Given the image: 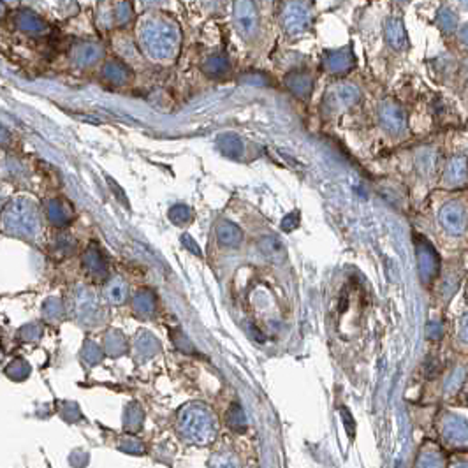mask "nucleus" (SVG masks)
Returning <instances> with one entry per match:
<instances>
[{"instance_id": "f257e3e1", "label": "nucleus", "mask_w": 468, "mask_h": 468, "mask_svg": "<svg viewBox=\"0 0 468 468\" xmlns=\"http://www.w3.org/2000/svg\"><path fill=\"white\" fill-rule=\"evenodd\" d=\"M178 431L190 444H208L215 437L213 414L201 403L185 405L178 414Z\"/></svg>"}, {"instance_id": "f03ea898", "label": "nucleus", "mask_w": 468, "mask_h": 468, "mask_svg": "<svg viewBox=\"0 0 468 468\" xmlns=\"http://www.w3.org/2000/svg\"><path fill=\"white\" fill-rule=\"evenodd\" d=\"M141 39L150 57L155 58L171 57L178 48L177 30L162 20H150L148 23H145Z\"/></svg>"}, {"instance_id": "7ed1b4c3", "label": "nucleus", "mask_w": 468, "mask_h": 468, "mask_svg": "<svg viewBox=\"0 0 468 468\" xmlns=\"http://www.w3.org/2000/svg\"><path fill=\"white\" fill-rule=\"evenodd\" d=\"M4 228L20 236H34L39 231V218L34 204L21 199L11 203L4 213Z\"/></svg>"}, {"instance_id": "20e7f679", "label": "nucleus", "mask_w": 468, "mask_h": 468, "mask_svg": "<svg viewBox=\"0 0 468 468\" xmlns=\"http://www.w3.org/2000/svg\"><path fill=\"white\" fill-rule=\"evenodd\" d=\"M312 23V6L308 2H287L282 13V25L289 34H303Z\"/></svg>"}, {"instance_id": "39448f33", "label": "nucleus", "mask_w": 468, "mask_h": 468, "mask_svg": "<svg viewBox=\"0 0 468 468\" xmlns=\"http://www.w3.org/2000/svg\"><path fill=\"white\" fill-rule=\"evenodd\" d=\"M438 218H440L442 228L445 229L449 234H463L467 229V213L465 208L462 206L456 201H449L445 203L444 206L440 208V213H438Z\"/></svg>"}, {"instance_id": "423d86ee", "label": "nucleus", "mask_w": 468, "mask_h": 468, "mask_svg": "<svg viewBox=\"0 0 468 468\" xmlns=\"http://www.w3.org/2000/svg\"><path fill=\"white\" fill-rule=\"evenodd\" d=\"M379 116L380 123H382V127L387 133L401 134L407 129V115H405V111L396 102L386 101L384 104H380Z\"/></svg>"}, {"instance_id": "0eeeda50", "label": "nucleus", "mask_w": 468, "mask_h": 468, "mask_svg": "<svg viewBox=\"0 0 468 468\" xmlns=\"http://www.w3.org/2000/svg\"><path fill=\"white\" fill-rule=\"evenodd\" d=\"M234 21L241 35L250 38L257 30V13L252 2H236L234 4Z\"/></svg>"}, {"instance_id": "6e6552de", "label": "nucleus", "mask_w": 468, "mask_h": 468, "mask_svg": "<svg viewBox=\"0 0 468 468\" xmlns=\"http://www.w3.org/2000/svg\"><path fill=\"white\" fill-rule=\"evenodd\" d=\"M360 101V90L352 85H336L326 94V104L333 111H340Z\"/></svg>"}, {"instance_id": "1a4fd4ad", "label": "nucleus", "mask_w": 468, "mask_h": 468, "mask_svg": "<svg viewBox=\"0 0 468 468\" xmlns=\"http://www.w3.org/2000/svg\"><path fill=\"white\" fill-rule=\"evenodd\" d=\"M418 262H419V275L424 282H431L438 273V255L426 241L418 243Z\"/></svg>"}, {"instance_id": "9d476101", "label": "nucleus", "mask_w": 468, "mask_h": 468, "mask_svg": "<svg viewBox=\"0 0 468 468\" xmlns=\"http://www.w3.org/2000/svg\"><path fill=\"white\" fill-rule=\"evenodd\" d=\"M354 67V55L349 50L329 51L324 55V69L333 74H345Z\"/></svg>"}, {"instance_id": "9b49d317", "label": "nucleus", "mask_w": 468, "mask_h": 468, "mask_svg": "<svg viewBox=\"0 0 468 468\" xmlns=\"http://www.w3.org/2000/svg\"><path fill=\"white\" fill-rule=\"evenodd\" d=\"M467 178H468L467 157L463 155L452 157V159L449 160L447 167H445V173H444L445 184L451 185V187H459V185L465 184Z\"/></svg>"}, {"instance_id": "f8f14e48", "label": "nucleus", "mask_w": 468, "mask_h": 468, "mask_svg": "<svg viewBox=\"0 0 468 468\" xmlns=\"http://www.w3.org/2000/svg\"><path fill=\"white\" fill-rule=\"evenodd\" d=\"M384 34H386V41L389 43V46H393L394 50H405L408 46L407 41V32H405L403 23L396 18H391L386 21V27H384Z\"/></svg>"}, {"instance_id": "ddd939ff", "label": "nucleus", "mask_w": 468, "mask_h": 468, "mask_svg": "<svg viewBox=\"0 0 468 468\" xmlns=\"http://www.w3.org/2000/svg\"><path fill=\"white\" fill-rule=\"evenodd\" d=\"M285 83H287L289 90H291L292 94H296L298 97H310V94H312L313 90V79L310 78V74H306V72H291V74H287V78H285Z\"/></svg>"}, {"instance_id": "4468645a", "label": "nucleus", "mask_w": 468, "mask_h": 468, "mask_svg": "<svg viewBox=\"0 0 468 468\" xmlns=\"http://www.w3.org/2000/svg\"><path fill=\"white\" fill-rule=\"evenodd\" d=\"M259 248H261L262 254L266 255L272 261H284L285 255H287V250H285L284 243L279 240L277 236H264L261 241H259Z\"/></svg>"}, {"instance_id": "2eb2a0df", "label": "nucleus", "mask_w": 468, "mask_h": 468, "mask_svg": "<svg viewBox=\"0 0 468 468\" xmlns=\"http://www.w3.org/2000/svg\"><path fill=\"white\" fill-rule=\"evenodd\" d=\"M217 236L218 241H221L222 245H225V247H238V245L241 243V240H243L241 229L238 228V225L231 224V222H221V224L217 225Z\"/></svg>"}, {"instance_id": "dca6fc26", "label": "nucleus", "mask_w": 468, "mask_h": 468, "mask_svg": "<svg viewBox=\"0 0 468 468\" xmlns=\"http://www.w3.org/2000/svg\"><path fill=\"white\" fill-rule=\"evenodd\" d=\"M106 296L111 303H123L127 298V285L120 279H115L106 289Z\"/></svg>"}, {"instance_id": "f3484780", "label": "nucleus", "mask_w": 468, "mask_h": 468, "mask_svg": "<svg viewBox=\"0 0 468 468\" xmlns=\"http://www.w3.org/2000/svg\"><path fill=\"white\" fill-rule=\"evenodd\" d=\"M438 25H440L442 30L451 34V32H455L456 25H458V18H456V14L449 7H444V9L438 11Z\"/></svg>"}, {"instance_id": "a211bd4d", "label": "nucleus", "mask_w": 468, "mask_h": 468, "mask_svg": "<svg viewBox=\"0 0 468 468\" xmlns=\"http://www.w3.org/2000/svg\"><path fill=\"white\" fill-rule=\"evenodd\" d=\"M418 166L423 173H431L435 167V153L426 150V152H421L418 155Z\"/></svg>"}, {"instance_id": "6ab92c4d", "label": "nucleus", "mask_w": 468, "mask_h": 468, "mask_svg": "<svg viewBox=\"0 0 468 468\" xmlns=\"http://www.w3.org/2000/svg\"><path fill=\"white\" fill-rule=\"evenodd\" d=\"M228 67H229L228 60H225V58H222V57H213L206 64V71L211 72V74H215V76L224 74V72L228 71Z\"/></svg>"}, {"instance_id": "aec40b11", "label": "nucleus", "mask_w": 468, "mask_h": 468, "mask_svg": "<svg viewBox=\"0 0 468 468\" xmlns=\"http://www.w3.org/2000/svg\"><path fill=\"white\" fill-rule=\"evenodd\" d=\"M211 468H238V465L231 455H224V452H221V455H217L213 459H211Z\"/></svg>"}, {"instance_id": "412c9836", "label": "nucleus", "mask_w": 468, "mask_h": 468, "mask_svg": "<svg viewBox=\"0 0 468 468\" xmlns=\"http://www.w3.org/2000/svg\"><path fill=\"white\" fill-rule=\"evenodd\" d=\"M229 424H231L234 430H245V416L238 405H234L231 412H229Z\"/></svg>"}, {"instance_id": "4be33fe9", "label": "nucleus", "mask_w": 468, "mask_h": 468, "mask_svg": "<svg viewBox=\"0 0 468 468\" xmlns=\"http://www.w3.org/2000/svg\"><path fill=\"white\" fill-rule=\"evenodd\" d=\"M298 224H299V215L294 211V213L287 215V217L284 218V222H282V228H284V231H292V229L298 228Z\"/></svg>"}, {"instance_id": "5701e85b", "label": "nucleus", "mask_w": 468, "mask_h": 468, "mask_svg": "<svg viewBox=\"0 0 468 468\" xmlns=\"http://www.w3.org/2000/svg\"><path fill=\"white\" fill-rule=\"evenodd\" d=\"M224 143L228 145L225 152H231V153H240L241 152V143L238 140H234V138H225Z\"/></svg>"}, {"instance_id": "b1692460", "label": "nucleus", "mask_w": 468, "mask_h": 468, "mask_svg": "<svg viewBox=\"0 0 468 468\" xmlns=\"http://www.w3.org/2000/svg\"><path fill=\"white\" fill-rule=\"evenodd\" d=\"M459 338H462L463 342H468V313L463 316L462 323H459Z\"/></svg>"}, {"instance_id": "393cba45", "label": "nucleus", "mask_w": 468, "mask_h": 468, "mask_svg": "<svg viewBox=\"0 0 468 468\" xmlns=\"http://www.w3.org/2000/svg\"><path fill=\"white\" fill-rule=\"evenodd\" d=\"M459 39H462L465 45H468V23H465L462 28H459Z\"/></svg>"}, {"instance_id": "a878e982", "label": "nucleus", "mask_w": 468, "mask_h": 468, "mask_svg": "<svg viewBox=\"0 0 468 468\" xmlns=\"http://www.w3.org/2000/svg\"><path fill=\"white\" fill-rule=\"evenodd\" d=\"M430 333H431V336H433V338H437V336L442 333V328L438 326V324H431V326H430Z\"/></svg>"}, {"instance_id": "bb28decb", "label": "nucleus", "mask_w": 468, "mask_h": 468, "mask_svg": "<svg viewBox=\"0 0 468 468\" xmlns=\"http://www.w3.org/2000/svg\"><path fill=\"white\" fill-rule=\"evenodd\" d=\"M467 299H468V289H467Z\"/></svg>"}]
</instances>
